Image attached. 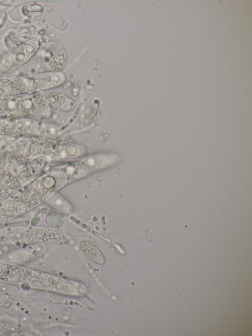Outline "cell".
Here are the masks:
<instances>
[{"label": "cell", "instance_id": "3", "mask_svg": "<svg viewBox=\"0 0 252 336\" xmlns=\"http://www.w3.org/2000/svg\"><path fill=\"white\" fill-rule=\"evenodd\" d=\"M68 59V52L64 47L59 48L50 60V67L57 72H61L65 67Z\"/></svg>", "mask_w": 252, "mask_h": 336}, {"label": "cell", "instance_id": "1", "mask_svg": "<svg viewBox=\"0 0 252 336\" xmlns=\"http://www.w3.org/2000/svg\"><path fill=\"white\" fill-rule=\"evenodd\" d=\"M79 247L82 252L94 263L103 265L105 258L101 250L93 242L88 240H82L80 242Z\"/></svg>", "mask_w": 252, "mask_h": 336}, {"label": "cell", "instance_id": "4", "mask_svg": "<svg viewBox=\"0 0 252 336\" xmlns=\"http://www.w3.org/2000/svg\"><path fill=\"white\" fill-rule=\"evenodd\" d=\"M41 86L43 88H49L59 86L65 79V76L61 72L49 73L41 77Z\"/></svg>", "mask_w": 252, "mask_h": 336}, {"label": "cell", "instance_id": "2", "mask_svg": "<svg viewBox=\"0 0 252 336\" xmlns=\"http://www.w3.org/2000/svg\"><path fill=\"white\" fill-rule=\"evenodd\" d=\"M48 100L53 107L63 111L71 110L75 105L74 101L71 99L58 91L51 93L48 96Z\"/></svg>", "mask_w": 252, "mask_h": 336}]
</instances>
